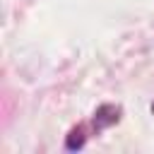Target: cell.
I'll list each match as a JSON object with an SVG mask.
<instances>
[{
    "mask_svg": "<svg viewBox=\"0 0 154 154\" xmlns=\"http://www.w3.org/2000/svg\"><path fill=\"white\" fill-rule=\"evenodd\" d=\"M118 120H120V106H113V103H103V106H99V108H96V113H94V120H91V130L99 135L101 130H106V128L116 125Z\"/></svg>",
    "mask_w": 154,
    "mask_h": 154,
    "instance_id": "obj_1",
    "label": "cell"
},
{
    "mask_svg": "<svg viewBox=\"0 0 154 154\" xmlns=\"http://www.w3.org/2000/svg\"><path fill=\"white\" fill-rule=\"evenodd\" d=\"M84 130H87L84 125L72 128L70 135H67V140H65V147H67V149H82L84 142H87V132H84Z\"/></svg>",
    "mask_w": 154,
    "mask_h": 154,
    "instance_id": "obj_2",
    "label": "cell"
}]
</instances>
